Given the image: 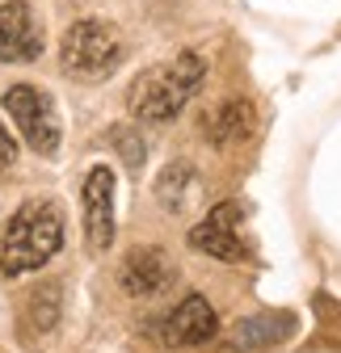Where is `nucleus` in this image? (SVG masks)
Masks as SVG:
<instances>
[{"instance_id": "nucleus-1", "label": "nucleus", "mask_w": 341, "mask_h": 353, "mask_svg": "<svg viewBox=\"0 0 341 353\" xmlns=\"http://www.w3.org/2000/svg\"><path fill=\"white\" fill-rule=\"evenodd\" d=\"M202 76H206V63L194 51H182V55L168 59V63L148 68L131 84V97H126L131 118L135 122H173V118H182V110L198 93Z\"/></svg>"}, {"instance_id": "nucleus-2", "label": "nucleus", "mask_w": 341, "mask_h": 353, "mask_svg": "<svg viewBox=\"0 0 341 353\" xmlns=\"http://www.w3.org/2000/svg\"><path fill=\"white\" fill-rule=\"evenodd\" d=\"M64 248V214L55 202H26L13 223L5 228V244H0V265L9 278L42 270L55 252Z\"/></svg>"}, {"instance_id": "nucleus-3", "label": "nucleus", "mask_w": 341, "mask_h": 353, "mask_svg": "<svg viewBox=\"0 0 341 353\" xmlns=\"http://www.w3.org/2000/svg\"><path fill=\"white\" fill-rule=\"evenodd\" d=\"M118 63H122V38L101 17L76 21L59 42V68H64L68 80L101 84V80H110L118 72Z\"/></svg>"}, {"instance_id": "nucleus-4", "label": "nucleus", "mask_w": 341, "mask_h": 353, "mask_svg": "<svg viewBox=\"0 0 341 353\" xmlns=\"http://www.w3.org/2000/svg\"><path fill=\"white\" fill-rule=\"evenodd\" d=\"M5 114L13 118V126L21 130V139L38 152L51 156L59 148V110L55 101L34 84H9L5 88Z\"/></svg>"}, {"instance_id": "nucleus-5", "label": "nucleus", "mask_w": 341, "mask_h": 353, "mask_svg": "<svg viewBox=\"0 0 341 353\" xmlns=\"http://www.w3.org/2000/svg\"><path fill=\"white\" fill-rule=\"evenodd\" d=\"M177 282V265L164 248H131L118 265V286L131 299H156Z\"/></svg>"}, {"instance_id": "nucleus-6", "label": "nucleus", "mask_w": 341, "mask_h": 353, "mask_svg": "<svg viewBox=\"0 0 341 353\" xmlns=\"http://www.w3.org/2000/svg\"><path fill=\"white\" fill-rule=\"evenodd\" d=\"M240 202H220L198 228H190V248L215 256V261H249V248L240 240Z\"/></svg>"}, {"instance_id": "nucleus-7", "label": "nucleus", "mask_w": 341, "mask_h": 353, "mask_svg": "<svg viewBox=\"0 0 341 353\" xmlns=\"http://www.w3.org/2000/svg\"><path fill=\"white\" fill-rule=\"evenodd\" d=\"M42 26L26 0L0 5V63H34L42 55Z\"/></svg>"}, {"instance_id": "nucleus-8", "label": "nucleus", "mask_w": 341, "mask_h": 353, "mask_svg": "<svg viewBox=\"0 0 341 353\" xmlns=\"http://www.w3.org/2000/svg\"><path fill=\"white\" fill-rule=\"evenodd\" d=\"M84 240L93 252L114 244V168L97 164L84 176Z\"/></svg>"}, {"instance_id": "nucleus-9", "label": "nucleus", "mask_w": 341, "mask_h": 353, "mask_svg": "<svg viewBox=\"0 0 341 353\" xmlns=\"http://www.w3.org/2000/svg\"><path fill=\"white\" fill-rule=\"evenodd\" d=\"M220 320H215V307H211L202 294H186L173 312L160 320V341L173 345V349H190V345H206L215 336Z\"/></svg>"}, {"instance_id": "nucleus-10", "label": "nucleus", "mask_w": 341, "mask_h": 353, "mask_svg": "<svg viewBox=\"0 0 341 353\" xmlns=\"http://www.w3.org/2000/svg\"><path fill=\"white\" fill-rule=\"evenodd\" d=\"M253 130V110L249 101H224L215 114H211V126H206V139L215 148H228L236 139H244Z\"/></svg>"}, {"instance_id": "nucleus-11", "label": "nucleus", "mask_w": 341, "mask_h": 353, "mask_svg": "<svg viewBox=\"0 0 341 353\" xmlns=\"http://www.w3.org/2000/svg\"><path fill=\"white\" fill-rule=\"evenodd\" d=\"M291 332V320L286 316H257V320H240L236 332H232V345L236 349H257V345H274Z\"/></svg>"}, {"instance_id": "nucleus-12", "label": "nucleus", "mask_w": 341, "mask_h": 353, "mask_svg": "<svg viewBox=\"0 0 341 353\" xmlns=\"http://www.w3.org/2000/svg\"><path fill=\"white\" fill-rule=\"evenodd\" d=\"M59 312H64V294H59L55 282L30 290V324H34L38 332H51V328L59 324Z\"/></svg>"}, {"instance_id": "nucleus-13", "label": "nucleus", "mask_w": 341, "mask_h": 353, "mask_svg": "<svg viewBox=\"0 0 341 353\" xmlns=\"http://www.w3.org/2000/svg\"><path fill=\"white\" fill-rule=\"evenodd\" d=\"M186 185H190V168L186 164H168L164 172H160V181H156V202L164 206V210H182V202H186Z\"/></svg>"}, {"instance_id": "nucleus-14", "label": "nucleus", "mask_w": 341, "mask_h": 353, "mask_svg": "<svg viewBox=\"0 0 341 353\" xmlns=\"http://www.w3.org/2000/svg\"><path fill=\"white\" fill-rule=\"evenodd\" d=\"M114 143L126 152V164H139V160H144V143L131 135V130H114Z\"/></svg>"}, {"instance_id": "nucleus-15", "label": "nucleus", "mask_w": 341, "mask_h": 353, "mask_svg": "<svg viewBox=\"0 0 341 353\" xmlns=\"http://www.w3.org/2000/svg\"><path fill=\"white\" fill-rule=\"evenodd\" d=\"M13 160H17V143H13V135L5 130V122H0V172H5Z\"/></svg>"}]
</instances>
